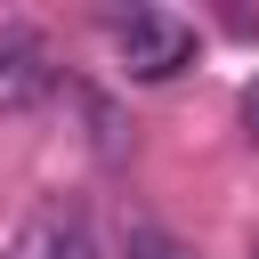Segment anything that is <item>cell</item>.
Listing matches in <instances>:
<instances>
[{"mask_svg":"<svg viewBox=\"0 0 259 259\" xmlns=\"http://www.w3.org/2000/svg\"><path fill=\"white\" fill-rule=\"evenodd\" d=\"M121 259H194L178 235H162V227H130L121 235Z\"/></svg>","mask_w":259,"mask_h":259,"instance_id":"obj_4","label":"cell"},{"mask_svg":"<svg viewBox=\"0 0 259 259\" xmlns=\"http://www.w3.org/2000/svg\"><path fill=\"white\" fill-rule=\"evenodd\" d=\"M113 32H121V73L130 81H178L194 65V24L162 16V8H130V16H113Z\"/></svg>","mask_w":259,"mask_h":259,"instance_id":"obj_1","label":"cell"},{"mask_svg":"<svg viewBox=\"0 0 259 259\" xmlns=\"http://www.w3.org/2000/svg\"><path fill=\"white\" fill-rule=\"evenodd\" d=\"M243 130H251V138H259V81H251V89H243Z\"/></svg>","mask_w":259,"mask_h":259,"instance_id":"obj_5","label":"cell"},{"mask_svg":"<svg viewBox=\"0 0 259 259\" xmlns=\"http://www.w3.org/2000/svg\"><path fill=\"white\" fill-rule=\"evenodd\" d=\"M57 89V57L32 24H0V113H32Z\"/></svg>","mask_w":259,"mask_h":259,"instance_id":"obj_2","label":"cell"},{"mask_svg":"<svg viewBox=\"0 0 259 259\" xmlns=\"http://www.w3.org/2000/svg\"><path fill=\"white\" fill-rule=\"evenodd\" d=\"M0 259H97V235H89L81 210H32L0 243Z\"/></svg>","mask_w":259,"mask_h":259,"instance_id":"obj_3","label":"cell"}]
</instances>
